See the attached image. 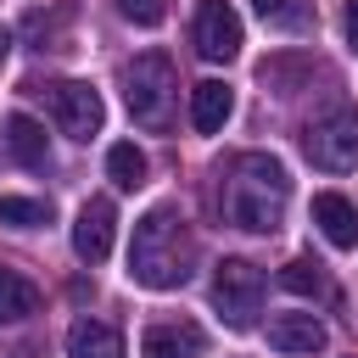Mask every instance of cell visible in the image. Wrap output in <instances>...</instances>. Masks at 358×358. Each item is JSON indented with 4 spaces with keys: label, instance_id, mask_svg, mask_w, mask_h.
I'll list each match as a JSON object with an SVG mask.
<instances>
[{
    "label": "cell",
    "instance_id": "7c38bea8",
    "mask_svg": "<svg viewBox=\"0 0 358 358\" xmlns=\"http://www.w3.org/2000/svg\"><path fill=\"white\" fill-rule=\"evenodd\" d=\"M229 112H235V95H229V84H218V78H201V84L190 90V123H196V134H218V129L229 123Z\"/></svg>",
    "mask_w": 358,
    "mask_h": 358
},
{
    "label": "cell",
    "instance_id": "e0dca14e",
    "mask_svg": "<svg viewBox=\"0 0 358 358\" xmlns=\"http://www.w3.org/2000/svg\"><path fill=\"white\" fill-rule=\"evenodd\" d=\"M0 224L39 229V224H50V201H34V196H0Z\"/></svg>",
    "mask_w": 358,
    "mask_h": 358
},
{
    "label": "cell",
    "instance_id": "4fadbf2b",
    "mask_svg": "<svg viewBox=\"0 0 358 358\" xmlns=\"http://www.w3.org/2000/svg\"><path fill=\"white\" fill-rule=\"evenodd\" d=\"M0 140H6V151H11V157H17L22 168H45V162H50L45 129H39V123H34L28 112H11V117H6V134H0Z\"/></svg>",
    "mask_w": 358,
    "mask_h": 358
},
{
    "label": "cell",
    "instance_id": "ba28073f",
    "mask_svg": "<svg viewBox=\"0 0 358 358\" xmlns=\"http://www.w3.org/2000/svg\"><path fill=\"white\" fill-rule=\"evenodd\" d=\"M112 235H117V207H112L106 196H90V201L78 207V218H73V252H78L84 263H101V257L112 252Z\"/></svg>",
    "mask_w": 358,
    "mask_h": 358
},
{
    "label": "cell",
    "instance_id": "9c48e42d",
    "mask_svg": "<svg viewBox=\"0 0 358 358\" xmlns=\"http://www.w3.org/2000/svg\"><path fill=\"white\" fill-rule=\"evenodd\" d=\"M268 347L274 352H291V358H313V352L330 347V330L313 313H274L268 319Z\"/></svg>",
    "mask_w": 358,
    "mask_h": 358
},
{
    "label": "cell",
    "instance_id": "d6986e66",
    "mask_svg": "<svg viewBox=\"0 0 358 358\" xmlns=\"http://www.w3.org/2000/svg\"><path fill=\"white\" fill-rule=\"evenodd\" d=\"M117 11H123L129 22H140V28H157V22L168 17V0H117Z\"/></svg>",
    "mask_w": 358,
    "mask_h": 358
},
{
    "label": "cell",
    "instance_id": "5bb4252c",
    "mask_svg": "<svg viewBox=\"0 0 358 358\" xmlns=\"http://www.w3.org/2000/svg\"><path fill=\"white\" fill-rule=\"evenodd\" d=\"M67 358H123V336L106 319H78L67 330Z\"/></svg>",
    "mask_w": 358,
    "mask_h": 358
},
{
    "label": "cell",
    "instance_id": "6da1fadb",
    "mask_svg": "<svg viewBox=\"0 0 358 358\" xmlns=\"http://www.w3.org/2000/svg\"><path fill=\"white\" fill-rule=\"evenodd\" d=\"M285 201H291V179H285V168H280L274 157H263V151L235 157L229 190H224L229 224H241V229H252V235H274L280 218H285Z\"/></svg>",
    "mask_w": 358,
    "mask_h": 358
},
{
    "label": "cell",
    "instance_id": "3957f363",
    "mask_svg": "<svg viewBox=\"0 0 358 358\" xmlns=\"http://www.w3.org/2000/svg\"><path fill=\"white\" fill-rule=\"evenodd\" d=\"M173 95H179V78H173V62L162 50H145L123 67V101H129V117L140 129H168Z\"/></svg>",
    "mask_w": 358,
    "mask_h": 358
},
{
    "label": "cell",
    "instance_id": "7402d4cb",
    "mask_svg": "<svg viewBox=\"0 0 358 358\" xmlns=\"http://www.w3.org/2000/svg\"><path fill=\"white\" fill-rule=\"evenodd\" d=\"M6 50H11V34H6V28H0V62H6Z\"/></svg>",
    "mask_w": 358,
    "mask_h": 358
},
{
    "label": "cell",
    "instance_id": "30bf717a",
    "mask_svg": "<svg viewBox=\"0 0 358 358\" xmlns=\"http://www.w3.org/2000/svg\"><path fill=\"white\" fill-rule=\"evenodd\" d=\"M201 347H207V336H201V324H190V319L151 324V330L140 336V358H201Z\"/></svg>",
    "mask_w": 358,
    "mask_h": 358
},
{
    "label": "cell",
    "instance_id": "8fae6325",
    "mask_svg": "<svg viewBox=\"0 0 358 358\" xmlns=\"http://www.w3.org/2000/svg\"><path fill=\"white\" fill-rule=\"evenodd\" d=\"M313 224H319V235H324L330 246H341V252L358 246V207H352L347 196L319 190V196H313Z\"/></svg>",
    "mask_w": 358,
    "mask_h": 358
},
{
    "label": "cell",
    "instance_id": "5b68a950",
    "mask_svg": "<svg viewBox=\"0 0 358 358\" xmlns=\"http://www.w3.org/2000/svg\"><path fill=\"white\" fill-rule=\"evenodd\" d=\"M213 308H218L235 330L257 324V313H263V268L246 263V257H224V263L213 268Z\"/></svg>",
    "mask_w": 358,
    "mask_h": 358
},
{
    "label": "cell",
    "instance_id": "7a4b0ae2",
    "mask_svg": "<svg viewBox=\"0 0 358 358\" xmlns=\"http://www.w3.org/2000/svg\"><path fill=\"white\" fill-rule=\"evenodd\" d=\"M190 257H196L190 229H185V218H173L168 207H151V213L134 224L129 274H134L140 285H151V291H173V285H185V280H190Z\"/></svg>",
    "mask_w": 358,
    "mask_h": 358
},
{
    "label": "cell",
    "instance_id": "9a60e30c",
    "mask_svg": "<svg viewBox=\"0 0 358 358\" xmlns=\"http://www.w3.org/2000/svg\"><path fill=\"white\" fill-rule=\"evenodd\" d=\"M28 313H39V291L17 268H0V324H22Z\"/></svg>",
    "mask_w": 358,
    "mask_h": 358
},
{
    "label": "cell",
    "instance_id": "277c9868",
    "mask_svg": "<svg viewBox=\"0 0 358 358\" xmlns=\"http://www.w3.org/2000/svg\"><path fill=\"white\" fill-rule=\"evenodd\" d=\"M302 151H308V162L324 168V173L358 168V112H352V106H336V112L313 117V123L302 129Z\"/></svg>",
    "mask_w": 358,
    "mask_h": 358
},
{
    "label": "cell",
    "instance_id": "8992f818",
    "mask_svg": "<svg viewBox=\"0 0 358 358\" xmlns=\"http://www.w3.org/2000/svg\"><path fill=\"white\" fill-rule=\"evenodd\" d=\"M50 117H56V129H62V134H73V140H90V134H101V123H106V106H101L95 84H84V78H67V84H50Z\"/></svg>",
    "mask_w": 358,
    "mask_h": 358
},
{
    "label": "cell",
    "instance_id": "52a82bcc",
    "mask_svg": "<svg viewBox=\"0 0 358 358\" xmlns=\"http://www.w3.org/2000/svg\"><path fill=\"white\" fill-rule=\"evenodd\" d=\"M196 50L207 62H235L241 56V17L229 0H201L196 6Z\"/></svg>",
    "mask_w": 358,
    "mask_h": 358
},
{
    "label": "cell",
    "instance_id": "2e32d148",
    "mask_svg": "<svg viewBox=\"0 0 358 358\" xmlns=\"http://www.w3.org/2000/svg\"><path fill=\"white\" fill-rule=\"evenodd\" d=\"M106 179H112L117 190H140V185H145V151H140L134 140H117V145L106 151Z\"/></svg>",
    "mask_w": 358,
    "mask_h": 358
},
{
    "label": "cell",
    "instance_id": "44dd1931",
    "mask_svg": "<svg viewBox=\"0 0 358 358\" xmlns=\"http://www.w3.org/2000/svg\"><path fill=\"white\" fill-rule=\"evenodd\" d=\"M347 45H352V50H358V0H352V6H347Z\"/></svg>",
    "mask_w": 358,
    "mask_h": 358
},
{
    "label": "cell",
    "instance_id": "ac0fdd59",
    "mask_svg": "<svg viewBox=\"0 0 358 358\" xmlns=\"http://www.w3.org/2000/svg\"><path fill=\"white\" fill-rule=\"evenodd\" d=\"M280 285H285L291 296H319V291H324V274H319L313 257H291V263L280 268Z\"/></svg>",
    "mask_w": 358,
    "mask_h": 358
},
{
    "label": "cell",
    "instance_id": "ffe728a7",
    "mask_svg": "<svg viewBox=\"0 0 358 358\" xmlns=\"http://www.w3.org/2000/svg\"><path fill=\"white\" fill-rule=\"evenodd\" d=\"M252 6L263 11V22H285V28L302 22V6H291V0H252Z\"/></svg>",
    "mask_w": 358,
    "mask_h": 358
}]
</instances>
